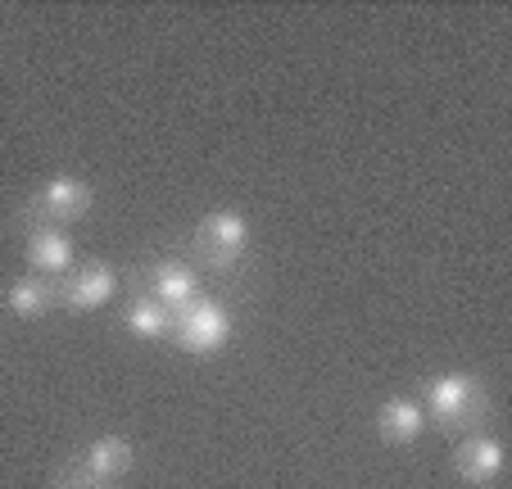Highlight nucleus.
Returning a JSON list of instances; mask_svg holds the SVG:
<instances>
[{
	"label": "nucleus",
	"instance_id": "1",
	"mask_svg": "<svg viewBox=\"0 0 512 489\" xmlns=\"http://www.w3.org/2000/svg\"><path fill=\"white\" fill-rule=\"evenodd\" d=\"M422 413L426 422H440V431L458 435V431H472L485 413H490V394H485V381L472 372H445V376H431L422 385Z\"/></svg>",
	"mask_w": 512,
	"mask_h": 489
},
{
	"label": "nucleus",
	"instance_id": "2",
	"mask_svg": "<svg viewBox=\"0 0 512 489\" xmlns=\"http://www.w3.org/2000/svg\"><path fill=\"white\" fill-rule=\"evenodd\" d=\"M245 250H250V222L241 218L236 209H213L204 213V222L195 227L191 236V250H186V263H191L195 272H232L236 263L245 259Z\"/></svg>",
	"mask_w": 512,
	"mask_h": 489
},
{
	"label": "nucleus",
	"instance_id": "3",
	"mask_svg": "<svg viewBox=\"0 0 512 489\" xmlns=\"http://www.w3.org/2000/svg\"><path fill=\"white\" fill-rule=\"evenodd\" d=\"M227 340H232V308L223 299L200 295L195 304L173 313V345L186 349V354L209 358L218 349H227Z\"/></svg>",
	"mask_w": 512,
	"mask_h": 489
},
{
	"label": "nucleus",
	"instance_id": "4",
	"mask_svg": "<svg viewBox=\"0 0 512 489\" xmlns=\"http://www.w3.org/2000/svg\"><path fill=\"white\" fill-rule=\"evenodd\" d=\"M91 204H96V191H91L82 177L59 173V177H50V182L41 186L28 204H23L19 222H23V231H32V227H68V222L87 218Z\"/></svg>",
	"mask_w": 512,
	"mask_h": 489
},
{
	"label": "nucleus",
	"instance_id": "5",
	"mask_svg": "<svg viewBox=\"0 0 512 489\" xmlns=\"http://www.w3.org/2000/svg\"><path fill=\"white\" fill-rule=\"evenodd\" d=\"M114 290H118V272L100 259H87V263H78V272H68V277L59 281V308H68V313H91V308L109 304Z\"/></svg>",
	"mask_w": 512,
	"mask_h": 489
},
{
	"label": "nucleus",
	"instance_id": "6",
	"mask_svg": "<svg viewBox=\"0 0 512 489\" xmlns=\"http://www.w3.org/2000/svg\"><path fill=\"white\" fill-rule=\"evenodd\" d=\"M145 281H150V295H155L159 304H168L173 313L186 308V304H195V299L204 295L200 272H195L186 259H159L155 268L145 272Z\"/></svg>",
	"mask_w": 512,
	"mask_h": 489
},
{
	"label": "nucleus",
	"instance_id": "7",
	"mask_svg": "<svg viewBox=\"0 0 512 489\" xmlns=\"http://www.w3.org/2000/svg\"><path fill=\"white\" fill-rule=\"evenodd\" d=\"M454 471L458 480H467V485H494L503 471V444L494 440V435H463L458 440V453H454Z\"/></svg>",
	"mask_w": 512,
	"mask_h": 489
},
{
	"label": "nucleus",
	"instance_id": "8",
	"mask_svg": "<svg viewBox=\"0 0 512 489\" xmlns=\"http://www.w3.org/2000/svg\"><path fill=\"white\" fill-rule=\"evenodd\" d=\"M28 268L32 277H50V281H64L73 272V240L64 236V227L28 231Z\"/></svg>",
	"mask_w": 512,
	"mask_h": 489
},
{
	"label": "nucleus",
	"instance_id": "9",
	"mask_svg": "<svg viewBox=\"0 0 512 489\" xmlns=\"http://www.w3.org/2000/svg\"><path fill=\"white\" fill-rule=\"evenodd\" d=\"M73 458L82 462V467L91 471V476L100 480V485H109L114 489L118 480L132 471V462H136V449H132V440H123V435H100V440H91L82 453H73Z\"/></svg>",
	"mask_w": 512,
	"mask_h": 489
},
{
	"label": "nucleus",
	"instance_id": "10",
	"mask_svg": "<svg viewBox=\"0 0 512 489\" xmlns=\"http://www.w3.org/2000/svg\"><path fill=\"white\" fill-rule=\"evenodd\" d=\"M377 431L386 444H417L426 431V413H422V403L408 399V394H395V399H386L377 408Z\"/></svg>",
	"mask_w": 512,
	"mask_h": 489
},
{
	"label": "nucleus",
	"instance_id": "11",
	"mask_svg": "<svg viewBox=\"0 0 512 489\" xmlns=\"http://www.w3.org/2000/svg\"><path fill=\"white\" fill-rule=\"evenodd\" d=\"M123 326L132 331V336H141V340H173V308L159 304V299L141 286V290L127 295Z\"/></svg>",
	"mask_w": 512,
	"mask_h": 489
},
{
	"label": "nucleus",
	"instance_id": "12",
	"mask_svg": "<svg viewBox=\"0 0 512 489\" xmlns=\"http://www.w3.org/2000/svg\"><path fill=\"white\" fill-rule=\"evenodd\" d=\"M55 304H59V281H50V277H19L5 290V308H10V317H19V322H37V317H46Z\"/></svg>",
	"mask_w": 512,
	"mask_h": 489
},
{
	"label": "nucleus",
	"instance_id": "13",
	"mask_svg": "<svg viewBox=\"0 0 512 489\" xmlns=\"http://www.w3.org/2000/svg\"><path fill=\"white\" fill-rule=\"evenodd\" d=\"M50 489H109V485H100V480L91 476V471L82 467L78 458H68L64 467H59L55 476H50Z\"/></svg>",
	"mask_w": 512,
	"mask_h": 489
}]
</instances>
